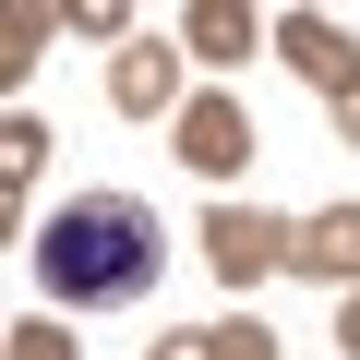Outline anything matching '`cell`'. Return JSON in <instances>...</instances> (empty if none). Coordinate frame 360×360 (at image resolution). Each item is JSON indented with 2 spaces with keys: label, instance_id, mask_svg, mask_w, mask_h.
Listing matches in <instances>:
<instances>
[{
  "label": "cell",
  "instance_id": "cell-1",
  "mask_svg": "<svg viewBox=\"0 0 360 360\" xmlns=\"http://www.w3.org/2000/svg\"><path fill=\"white\" fill-rule=\"evenodd\" d=\"M156 264H168V240H156V205L144 193H72L37 229V276L72 312H132L156 288Z\"/></svg>",
  "mask_w": 360,
  "mask_h": 360
},
{
  "label": "cell",
  "instance_id": "cell-2",
  "mask_svg": "<svg viewBox=\"0 0 360 360\" xmlns=\"http://www.w3.org/2000/svg\"><path fill=\"white\" fill-rule=\"evenodd\" d=\"M168 144H180V168H193V180H229V168H252V108L205 84L193 108L168 120Z\"/></svg>",
  "mask_w": 360,
  "mask_h": 360
},
{
  "label": "cell",
  "instance_id": "cell-3",
  "mask_svg": "<svg viewBox=\"0 0 360 360\" xmlns=\"http://www.w3.org/2000/svg\"><path fill=\"white\" fill-rule=\"evenodd\" d=\"M276 60H288L312 96H336V108L360 96V37H348V25H324V13H276Z\"/></svg>",
  "mask_w": 360,
  "mask_h": 360
},
{
  "label": "cell",
  "instance_id": "cell-4",
  "mask_svg": "<svg viewBox=\"0 0 360 360\" xmlns=\"http://www.w3.org/2000/svg\"><path fill=\"white\" fill-rule=\"evenodd\" d=\"M108 96H120V120H180V108H193L180 49H168V37H132V49L108 60Z\"/></svg>",
  "mask_w": 360,
  "mask_h": 360
},
{
  "label": "cell",
  "instance_id": "cell-5",
  "mask_svg": "<svg viewBox=\"0 0 360 360\" xmlns=\"http://www.w3.org/2000/svg\"><path fill=\"white\" fill-rule=\"evenodd\" d=\"M205 264H217L229 288H252V276H276V264H288V229H276V217H252V205H217V217H205Z\"/></svg>",
  "mask_w": 360,
  "mask_h": 360
},
{
  "label": "cell",
  "instance_id": "cell-6",
  "mask_svg": "<svg viewBox=\"0 0 360 360\" xmlns=\"http://www.w3.org/2000/svg\"><path fill=\"white\" fill-rule=\"evenodd\" d=\"M288 276H312V288H360V205L300 217V229H288Z\"/></svg>",
  "mask_w": 360,
  "mask_h": 360
},
{
  "label": "cell",
  "instance_id": "cell-7",
  "mask_svg": "<svg viewBox=\"0 0 360 360\" xmlns=\"http://www.w3.org/2000/svg\"><path fill=\"white\" fill-rule=\"evenodd\" d=\"M180 49L193 60H252V13L240 0H193V13H180Z\"/></svg>",
  "mask_w": 360,
  "mask_h": 360
},
{
  "label": "cell",
  "instance_id": "cell-8",
  "mask_svg": "<svg viewBox=\"0 0 360 360\" xmlns=\"http://www.w3.org/2000/svg\"><path fill=\"white\" fill-rule=\"evenodd\" d=\"M205 336H217V360H276V336H264L252 312H240V324H205Z\"/></svg>",
  "mask_w": 360,
  "mask_h": 360
},
{
  "label": "cell",
  "instance_id": "cell-9",
  "mask_svg": "<svg viewBox=\"0 0 360 360\" xmlns=\"http://www.w3.org/2000/svg\"><path fill=\"white\" fill-rule=\"evenodd\" d=\"M13 360H84V348H72L60 324H13Z\"/></svg>",
  "mask_w": 360,
  "mask_h": 360
},
{
  "label": "cell",
  "instance_id": "cell-10",
  "mask_svg": "<svg viewBox=\"0 0 360 360\" xmlns=\"http://www.w3.org/2000/svg\"><path fill=\"white\" fill-rule=\"evenodd\" d=\"M156 360H217V336H205V324H168V336H156Z\"/></svg>",
  "mask_w": 360,
  "mask_h": 360
},
{
  "label": "cell",
  "instance_id": "cell-11",
  "mask_svg": "<svg viewBox=\"0 0 360 360\" xmlns=\"http://www.w3.org/2000/svg\"><path fill=\"white\" fill-rule=\"evenodd\" d=\"M336 348H360V288H348V312H336Z\"/></svg>",
  "mask_w": 360,
  "mask_h": 360
},
{
  "label": "cell",
  "instance_id": "cell-12",
  "mask_svg": "<svg viewBox=\"0 0 360 360\" xmlns=\"http://www.w3.org/2000/svg\"><path fill=\"white\" fill-rule=\"evenodd\" d=\"M336 120H348V144H360V96H348V108H336Z\"/></svg>",
  "mask_w": 360,
  "mask_h": 360
}]
</instances>
